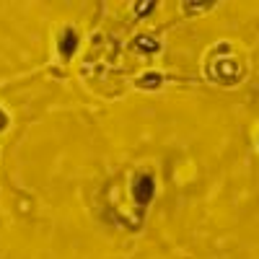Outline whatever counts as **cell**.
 <instances>
[{
    "label": "cell",
    "instance_id": "6da1fadb",
    "mask_svg": "<svg viewBox=\"0 0 259 259\" xmlns=\"http://www.w3.org/2000/svg\"><path fill=\"white\" fill-rule=\"evenodd\" d=\"M153 192H156L153 177L143 174V177H138V179H135V184H133V197H135V202H138V205H148V202H150V197H153Z\"/></svg>",
    "mask_w": 259,
    "mask_h": 259
},
{
    "label": "cell",
    "instance_id": "7a4b0ae2",
    "mask_svg": "<svg viewBox=\"0 0 259 259\" xmlns=\"http://www.w3.org/2000/svg\"><path fill=\"white\" fill-rule=\"evenodd\" d=\"M75 45H78V36H75V31H65V36H62V45H60V52H62V57H70L73 55V50H75Z\"/></svg>",
    "mask_w": 259,
    "mask_h": 259
},
{
    "label": "cell",
    "instance_id": "3957f363",
    "mask_svg": "<svg viewBox=\"0 0 259 259\" xmlns=\"http://www.w3.org/2000/svg\"><path fill=\"white\" fill-rule=\"evenodd\" d=\"M6 124H8V114H6L3 109H0V130H3Z\"/></svg>",
    "mask_w": 259,
    "mask_h": 259
}]
</instances>
